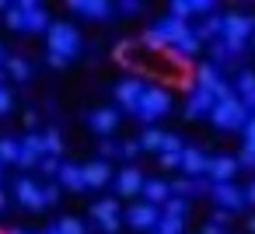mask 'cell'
<instances>
[{
	"mask_svg": "<svg viewBox=\"0 0 255 234\" xmlns=\"http://www.w3.org/2000/svg\"><path fill=\"white\" fill-rule=\"evenodd\" d=\"M161 168H182V154H161Z\"/></svg>",
	"mask_w": 255,
	"mask_h": 234,
	"instance_id": "1f68e13d",
	"label": "cell"
},
{
	"mask_svg": "<svg viewBox=\"0 0 255 234\" xmlns=\"http://www.w3.org/2000/svg\"><path fill=\"white\" fill-rule=\"evenodd\" d=\"M238 88H241V95L248 98V95H255V74L252 70H245L241 77H238Z\"/></svg>",
	"mask_w": 255,
	"mask_h": 234,
	"instance_id": "f1b7e54d",
	"label": "cell"
},
{
	"mask_svg": "<svg viewBox=\"0 0 255 234\" xmlns=\"http://www.w3.org/2000/svg\"><path fill=\"white\" fill-rule=\"evenodd\" d=\"M39 168H42L46 175H60V168H63V164H60L56 157H42V164H39Z\"/></svg>",
	"mask_w": 255,
	"mask_h": 234,
	"instance_id": "d6a6232c",
	"label": "cell"
},
{
	"mask_svg": "<svg viewBox=\"0 0 255 234\" xmlns=\"http://www.w3.org/2000/svg\"><path fill=\"white\" fill-rule=\"evenodd\" d=\"M210 161H213V157H206V154L196 150V147H185V154H182V168H185L189 175H203V171H210Z\"/></svg>",
	"mask_w": 255,
	"mask_h": 234,
	"instance_id": "7c38bea8",
	"label": "cell"
},
{
	"mask_svg": "<svg viewBox=\"0 0 255 234\" xmlns=\"http://www.w3.org/2000/svg\"><path fill=\"white\" fill-rule=\"evenodd\" d=\"M70 11H77V14H88V18H105L112 7L105 4V0H70Z\"/></svg>",
	"mask_w": 255,
	"mask_h": 234,
	"instance_id": "e0dca14e",
	"label": "cell"
},
{
	"mask_svg": "<svg viewBox=\"0 0 255 234\" xmlns=\"http://www.w3.org/2000/svg\"><path fill=\"white\" fill-rule=\"evenodd\" d=\"M116 213H119V203H116V199H98V203L91 206V217H95L98 224H109V220H116Z\"/></svg>",
	"mask_w": 255,
	"mask_h": 234,
	"instance_id": "ac0fdd59",
	"label": "cell"
},
{
	"mask_svg": "<svg viewBox=\"0 0 255 234\" xmlns=\"http://www.w3.org/2000/svg\"><path fill=\"white\" fill-rule=\"evenodd\" d=\"M4 203H7V199H4V192H0V210H4Z\"/></svg>",
	"mask_w": 255,
	"mask_h": 234,
	"instance_id": "bcb514c9",
	"label": "cell"
},
{
	"mask_svg": "<svg viewBox=\"0 0 255 234\" xmlns=\"http://www.w3.org/2000/svg\"><path fill=\"white\" fill-rule=\"evenodd\" d=\"M0 60H4V53H0ZM0 70H4V67H0Z\"/></svg>",
	"mask_w": 255,
	"mask_h": 234,
	"instance_id": "c3c4849f",
	"label": "cell"
},
{
	"mask_svg": "<svg viewBox=\"0 0 255 234\" xmlns=\"http://www.w3.org/2000/svg\"><path fill=\"white\" fill-rule=\"evenodd\" d=\"M116 126H119V109H109V105H105V109H95V112H91V129H95V133L105 136V133H112Z\"/></svg>",
	"mask_w": 255,
	"mask_h": 234,
	"instance_id": "8fae6325",
	"label": "cell"
},
{
	"mask_svg": "<svg viewBox=\"0 0 255 234\" xmlns=\"http://www.w3.org/2000/svg\"><path fill=\"white\" fill-rule=\"evenodd\" d=\"M4 21H7L11 32H25V11H21L18 4H11V11L4 14Z\"/></svg>",
	"mask_w": 255,
	"mask_h": 234,
	"instance_id": "ffe728a7",
	"label": "cell"
},
{
	"mask_svg": "<svg viewBox=\"0 0 255 234\" xmlns=\"http://www.w3.org/2000/svg\"><path fill=\"white\" fill-rule=\"evenodd\" d=\"M98 154H105V157H112V154H116V147H112L109 140H102V143H98Z\"/></svg>",
	"mask_w": 255,
	"mask_h": 234,
	"instance_id": "f35d334b",
	"label": "cell"
},
{
	"mask_svg": "<svg viewBox=\"0 0 255 234\" xmlns=\"http://www.w3.org/2000/svg\"><path fill=\"white\" fill-rule=\"evenodd\" d=\"M189 189H192V182H189V178H175V182H171V192H175V196H185Z\"/></svg>",
	"mask_w": 255,
	"mask_h": 234,
	"instance_id": "e575fe53",
	"label": "cell"
},
{
	"mask_svg": "<svg viewBox=\"0 0 255 234\" xmlns=\"http://www.w3.org/2000/svg\"><path fill=\"white\" fill-rule=\"evenodd\" d=\"M252 28H255V18L252 14H238V11L224 14V42H227V49L238 53L245 46V39H248Z\"/></svg>",
	"mask_w": 255,
	"mask_h": 234,
	"instance_id": "3957f363",
	"label": "cell"
},
{
	"mask_svg": "<svg viewBox=\"0 0 255 234\" xmlns=\"http://www.w3.org/2000/svg\"><path fill=\"white\" fill-rule=\"evenodd\" d=\"M252 42H255V39H252Z\"/></svg>",
	"mask_w": 255,
	"mask_h": 234,
	"instance_id": "f907efd6",
	"label": "cell"
},
{
	"mask_svg": "<svg viewBox=\"0 0 255 234\" xmlns=\"http://www.w3.org/2000/svg\"><path fill=\"white\" fill-rule=\"evenodd\" d=\"M0 11H11V4H4V0H0Z\"/></svg>",
	"mask_w": 255,
	"mask_h": 234,
	"instance_id": "f6af8a7d",
	"label": "cell"
},
{
	"mask_svg": "<svg viewBox=\"0 0 255 234\" xmlns=\"http://www.w3.org/2000/svg\"><path fill=\"white\" fill-rule=\"evenodd\" d=\"M161 154H185V147H182V140H178L175 133H164V147H161Z\"/></svg>",
	"mask_w": 255,
	"mask_h": 234,
	"instance_id": "4316f807",
	"label": "cell"
},
{
	"mask_svg": "<svg viewBox=\"0 0 255 234\" xmlns=\"http://www.w3.org/2000/svg\"><path fill=\"white\" fill-rule=\"evenodd\" d=\"M238 164H245V168H255V154H252V150H241Z\"/></svg>",
	"mask_w": 255,
	"mask_h": 234,
	"instance_id": "74e56055",
	"label": "cell"
},
{
	"mask_svg": "<svg viewBox=\"0 0 255 234\" xmlns=\"http://www.w3.org/2000/svg\"><path fill=\"white\" fill-rule=\"evenodd\" d=\"M14 161H21V143L18 140H0V164H14Z\"/></svg>",
	"mask_w": 255,
	"mask_h": 234,
	"instance_id": "d6986e66",
	"label": "cell"
},
{
	"mask_svg": "<svg viewBox=\"0 0 255 234\" xmlns=\"http://www.w3.org/2000/svg\"><path fill=\"white\" fill-rule=\"evenodd\" d=\"M7 70H11V77H18V81H28V74H32L21 56H11V60H7Z\"/></svg>",
	"mask_w": 255,
	"mask_h": 234,
	"instance_id": "603a6c76",
	"label": "cell"
},
{
	"mask_svg": "<svg viewBox=\"0 0 255 234\" xmlns=\"http://www.w3.org/2000/svg\"><path fill=\"white\" fill-rule=\"evenodd\" d=\"M140 143H143V150H161V147H164V133H161V129H147V133L140 136Z\"/></svg>",
	"mask_w": 255,
	"mask_h": 234,
	"instance_id": "44dd1931",
	"label": "cell"
},
{
	"mask_svg": "<svg viewBox=\"0 0 255 234\" xmlns=\"http://www.w3.org/2000/svg\"><path fill=\"white\" fill-rule=\"evenodd\" d=\"M46 147H49V154H53V157H60V154H63V136H60V129H49V133H46Z\"/></svg>",
	"mask_w": 255,
	"mask_h": 234,
	"instance_id": "484cf974",
	"label": "cell"
},
{
	"mask_svg": "<svg viewBox=\"0 0 255 234\" xmlns=\"http://www.w3.org/2000/svg\"><path fill=\"white\" fill-rule=\"evenodd\" d=\"M157 234H161V231H157Z\"/></svg>",
	"mask_w": 255,
	"mask_h": 234,
	"instance_id": "681fc988",
	"label": "cell"
},
{
	"mask_svg": "<svg viewBox=\"0 0 255 234\" xmlns=\"http://www.w3.org/2000/svg\"><path fill=\"white\" fill-rule=\"evenodd\" d=\"M210 119L220 126V129H241V126H248V105L241 102V98H227V102H217V109L210 112Z\"/></svg>",
	"mask_w": 255,
	"mask_h": 234,
	"instance_id": "7a4b0ae2",
	"label": "cell"
},
{
	"mask_svg": "<svg viewBox=\"0 0 255 234\" xmlns=\"http://www.w3.org/2000/svg\"><path fill=\"white\" fill-rule=\"evenodd\" d=\"M164 213H168V217H182V213H185V199H182V196H171V199L164 203Z\"/></svg>",
	"mask_w": 255,
	"mask_h": 234,
	"instance_id": "83f0119b",
	"label": "cell"
},
{
	"mask_svg": "<svg viewBox=\"0 0 255 234\" xmlns=\"http://www.w3.org/2000/svg\"><path fill=\"white\" fill-rule=\"evenodd\" d=\"M189 14H196V0H175V4H171V18L185 21Z\"/></svg>",
	"mask_w": 255,
	"mask_h": 234,
	"instance_id": "7402d4cb",
	"label": "cell"
},
{
	"mask_svg": "<svg viewBox=\"0 0 255 234\" xmlns=\"http://www.w3.org/2000/svg\"><path fill=\"white\" fill-rule=\"evenodd\" d=\"M203 234H220V227H217V224H206V227H203Z\"/></svg>",
	"mask_w": 255,
	"mask_h": 234,
	"instance_id": "7bdbcfd3",
	"label": "cell"
},
{
	"mask_svg": "<svg viewBox=\"0 0 255 234\" xmlns=\"http://www.w3.org/2000/svg\"><path fill=\"white\" fill-rule=\"evenodd\" d=\"M109 178H112L109 161H88V164H84V182H88V189H102V185H109Z\"/></svg>",
	"mask_w": 255,
	"mask_h": 234,
	"instance_id": "30bf717a",
	"label": "cell"
},
{
	"mask_svg": "<svg viewBox=\"0 0 255 234\" xmlns=\"http://www.w3.org/2000/svg\"><path fill=\"white\" fill-rule=\"evenodd\" d=\"M56 234H84V224H81L77 217H63V220L56 224Z\"/></svg>",
	"mask_w": 255,
	"mask_h": 234,
	"instance_id": "cb8c5ba5",
	"label": "cell"
},
{
	"mask_svg": "<svg viewBox=\"0 0 255 234\" xmlns=\"http://www.w3.org/2000/svg\"><path fill=\"white\" fill-rule=\"evenodd\" d=\"M227 217H231V210H217V213H213V224L220 227V224H227Z\"/></svg>",
	"mask_w": 255,
	"mask_h": 234,
	"instance_id": "ab89813d",
	"label": "cell"
},
{
	"mask_svg": "<svg viewBox=\"0 0 255 234\" xmlns=\"http://www.w3.org/2000/svg\"><path fill=\"white\" fill-rule=\"evenodd\" d=\"M143 196H147V203L161 206V203H168V199H171V182H164V178H147Z\"/></svg>",
	"mask_w": 255,
	"mask_h": 234,
	"instance_id": "5bb4252c",
	"label": "cell"
},
{
	"mask_svg": "<svg viewBox=\"0 0 255 234\" xmlns=\"http://www.w3.org/2000/svg\"><path fill=\"white\" fill-rule=\"evenodd\" d=\"M46 60H49V67H56V70H63V67H67V56H60V53H49Z\"/></svg>",
	"mask_w": 255,
	"mask_h": 234,
	"instance_id": "d590c367",
	"label": "cell"
},
{
	"mask_svg": "<svg viewBox=\"0 0 255 234\" xmlns=\"http://www.w3.org/2000/svg\"><path fill=\"white\" fill-rule=\"evenodd\" d=\"M140 150H143V143H140V140H126V143L119 147V154H123V157H136Z\"/></svg>",
	"mask_w": 255,
	"mask_h": 234,
	"instance_id": "4dcf8cb0",
	"label": "cell"
},
{
	"mask_svg": "<svg viewBox=\"0 0 255 234\" xmlns=\"http://www.w3.org/2000/svg\"><path fill=\"white\" fill-rule=\"evenodd\" d=\"M56 178H60V182L70 189V192H81V189L88 185V182H84V164H63Z\"/></svg>",
	"mask_w": 255,
	"mask_h": 234,
	"instance_id": "9a60e30c",
	"label": "cell"
},
{
	"mask_svg": "<svg viewBox=\"0 0 255 234\" xmlns=\"http://www.w3.org/2000/svg\"><path fill=\"white\" fill-rule=\"evenodd\" d=\"M102 231H105V234H116V231H119V217L109 220V224H102Z\"/></svg>",
	"mask_w": 255,
	"mask_h": 234,
	"instance_id": "60d3db41",
	"label": "cell"
},
{
	"mask_svg": "<svg viewBox=\"0 0 255 234\" xmlns=\"http://www.w3.org/2000/svg\"><path fill=\"white\" fill-rule=\"evenodd\" d=\"M245 199H248V203H255V182H248V189H245Z\"/></svg>",
	"mask_w": 255,
	"mask_h": 234,
	"instance_id": "b9f144b4",
	"label": "cell"
},
{
	"mask_svg": "<svg viewBox=\"0 0 255 234\" xmlns=\"http://www.w3.org/2000/svg\"><path fill=\"white\" fill-rule=\"evenodd\" d=\"M11 105H14L11 91H7V88H0V116H4V112H11Z\"/></svg>",
	"mask_w": 255,
	"mask_h": 234,
	"instance_id": "836d02e7",
	"label": "cell"
},
{
	"mask_svg": "<svg viewBox=\"0 0 255 234\" xmlns=\"http://www.w3.org/2000/svg\"><path fill=\"white\" fill-rule=\"evenodd\" d=\"M42 192H46V203H56L60 199V185H46Z\"/></svg>",
	"mask_w": 255,
	"mask_h": 234,
	"instance_id": "8d00e7d4",
	"label": "cell"
},
{
	"mask_svg": "<svg viewBox=\"0 0 255 234\" xmlns=\"http://www.w3.org/2000/svg\"><path fill=\"white\" fill-rule=\"evenodd\" d=\"M14 196L21 199V206H28V210H42L46 206V192L39 189V182H32V178H21L18 185H14Z\"/></svg>",
	"mask_w": 255,
	"mask_h": 234,
	"instance_id": "52a82bcc",
	"label": "cell"
},
{
	"mask_svg": "<svg viewBox=\"0 0 255 234\" xmlns=\"http://www.w3.org/2000/svg\"><path fill=\"white\" fill-rule=\"evenodd\" d=\"M213 196H217V203L224 206V210H241L248 199H245V189H238V185H231V182H220V185H213Z\"/></svg>",
	"mask_w": 255,
	"mask_h": 234,
	"instance_id": "9c48e42d",
	"label": "cell"
},
{
	"mask_svg": "<svg viewBox=\"0 0 255 234\" xmlns=\"http://www.w3.org/2000/svg\"><path fill=\"white\" fill-rule=\"evenodd\" d=\"M248 231H252V234H255V217H248Z\"/></svg>",
	"mask_w": 255,
	"mask_h": 234,
	"instance_id": "ee69618b",
	"label": "cell"
},
{
	"mask_svg": "<svg viewBox=\"0 0 255 234\" xmlns=\"http://www.w3.org/2000/svg\"><path fill=\"white\" fill-rule=\"evenodd\" d=\"M157 231L161 234H182V217H161V224H157Z\"/></svg>",
	"mask_w": 255,
	"mask_h": 234,
	"instance_id": "d4e9b609",
	"label": "cell"
},
{
	"mask_svg": "<svg viewBox=\"0 0 255 234\" xmlns=\"http://www.w3.org/2000/svg\"><path fill=\"white\" fill-rule=\"evenodd\" d=\"M7 234H25V231H7ZM53 234H56V231H53Z\"/></svg>",
	"mask_w": 255,
	"mask_h": 234,
	"instance_id": "7dc6e473",
	"label": "cell"
},
{
	"mask_svg": "<svg viewBox=\"0 0 255 234\" xmlns=\"http://www.w3.org/2000/svg\"><path fill=\"white\" fill-rule=\"evenodd\" d=\"M171 109V95L164 91V88H147L143 91V98H140V109H136V116L143 119V122H154L157 116H164Z\"/></svg>",
	"mask_w": 255,
	"mask_h": 234,
	"instance_id": "277c9868",
	"label": "cell"
},
{
	"mask_svg": "<svg viewBox=\"0 0 255 234\" xmlns=\"http://www.w3.org/2000/svg\"><path fill=\"white\" fill-rule=\"evenodd\" d=\"M245 150L255 154V112H252V119H248V126H245Z\"/></svg>",
	"mask_w": 255,
	"mask_h": 234,
	"instance_id": "f546056e",
	"label": "cell"
},
{
	"mask_svg": "<svg viewBox=\"0 0 255 234\" xmlns=\"http://www.w3.org/2000/svg\"><path fill=\"white\" fill-rule=\"evenodd\" d=\"M126 220L136 227V231H147V227H157L161 224V206H154V203H133L129 210H126Z\"/></svg>",
	"mask_w": 255,
	"mask_h": 234,
	"instance_id": "8992f818",
	"label": "cell"
},
{
	"mask_svg": "<svg viewBox=\"0 0 255 234\" xmlns=\"http://www.w3.org/2000/svg\"><path fill=\"white\" fill-rule=\"evenodd\" d=\"M143 81L140 77H126V81H119L116 84V102H119V109H126V112H136L140 109V98H143Z\"/></svg>",
	"mask_w": 255,
	"mask_h": 234,
	"instance_id": "5b68a950",
	"label": "cell"
},
{
	"mask_svg": "<svg viewBox=\"0 0 255 234\" xmlns=\"http://www.w3.org/2000/svg\"><path fill=\"white\" fill-rule=\"evenodd\" d=\"M217 109V98L210 95V91H203V88H196V98L189 102V109H185V116L189 119H196V116H203V112H213Z\"/></svg>",
	"mask_w": 255,
	"mask_h": 234,
	"instance_id": "2e32d148",
	"label": "cell"
},
{
	"mask_svg": "<svg viewBox=\"0 0 255 234\" xmlns=\"http://www.w3.org/2000/svg\"><path fill=\"white\" fill-rule=\"evenodd\" d=\"M49 53H60V56H77V49H81V35H77V28L70 25V21H53L49 25Z\"/></svg>",
	"mask_w": 255,
	"mask_h": 234,
	"instance_id": "6da1fadb",
	"label": "cell"
},
{
	"mask_svg": "<svg viewBox=\"0 0 255 234\" xmlns=\"http://www.w3.org/2000/svg\"><path fill=\"white\" fill-rule=\"evenodd\" d=\"M143 185H147V178L140 175V168H123L116 175V192L119 196H136V192H143Z\"/></svg>",
	"mask_w": 255,
	"mask_h": 234,
	"instance_id": "ba28073f",
	"label": "cell"
},
{
	"mask_svg": "<svg viewBox=\"0 0 255 234\" xmlns=\"http://www.w3.org/2000/svg\"><path fill=\"white\" fill-rule=\"evenodd\" d=\"M234 171H238V161H234V157H213L206 175L220 185V182H231V178H234Z\"/></svg>",
	"mask_w": 255,
	"mask_h": 234,
	"instance_id": "4fadbf2b",
	"label": "cell"
}]
</instances>
